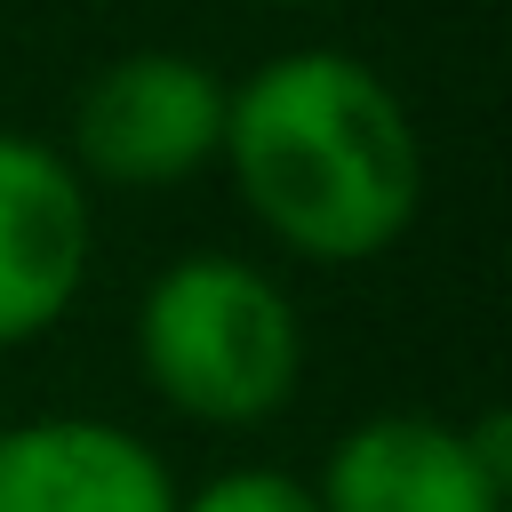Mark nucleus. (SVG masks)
Wrapping results in <instances>:
<instances>
[{
    "mask_svg": "<svg viewBox=\"0 0 512 512\" xmlns=\"http://www.w3.org/2000/svg\"><path fill=\"white\" fill-rule=\"evenodd\" d=\"M240 208L304 264H368L424 208V136L400 88L344 48H280L224 80V144Z\"/></svg>",
    "mask_w": 512,
    "mask_h": 512,
    "instance_id": "1",
    "label": "nucleus"
},
{
    "mask_svg": "<svg viewBox=\"0 0 512 512\" xmlns=\"http://www.w3.org/2000/svg\"><path fill=\"white\" fill-rule=\"evenodd\" d=\"M136 368L160 408L208 432H256L304 384V312L256 256L192 248L136 296Z\"/></svg>",
    "mask_w": 512,
    "mask_h": 512,
    "instance_id": "2",
    "label": "nucleus"
},
{
    "mask_svg": "<svg viewBox=\"0 0 512 512\" xmlns=\"http://www.w3.org/2000/svg\"><path fill=\"white\" fill-rule=\"evenodd\" d=\"M224 144V72L184 48H120L72 96L64 160L80 184L112 192H176L216 168Z\"/></svg>",
    "mask_w": 512,
    "mask_h": 512,
    "instance_id": "3",
    "label": "nucleus"
},
{
    "mask_svg": "<svg viewBox=\"0 0 512 512\" xmlns=\"http://www.w3.org/2000/svg\"><path fill=\"white\" fill-rule=\"evenodd\" d=\"M320 512H504L512 504V448L504 416L448 424L432 408H376L336 432L320 480Z\"/></svg>",
    "mask_w": 512,
    "mask_h": 512,
    "instance_id": "4",
    "label": "nucleus"
},
{
    "mask_svg": "<svg viewBox=\"0 0 512 512\" xmlns=\"http://www.w3.org/2000/svg\"><path fill=\"white\" fill-rule=\"evenodd\" d=\"M96 264V208L56 136L0 128V352L64 328Z\"/></svg>",
    "mask_w": 512,
    "mask_h": 512,
    "instance_id": "5",
    "label": "nucleus"
},
{
    "mask_svg": "<svg viewBox=\"0 0 512 512\" xmlns=\"http://www.w3.org/2000/svg\"><path fill=\"white\" fill-rule=\"evenodd\" d=\"M0 512H176V472L112 416L40 408L0 432Z\"/></svg>",
    "mask_w": 512,
    "mask_h": 512,
    "instance_id": "6",
    "label": "nucleus"
},
{
    "mask_svg": "<svg viewBox=\"0 0 512 512\" xmlns=\"http://www.w3.org/2000/svg\"><path fill=\"white\" fill-rule=\"evenodd\" d=\"M176 512H320V496L288 464H224L200 488H176Z\"/></svg>",
    "mask_w": 512,
    "mask_h": 512,
    "instance_id": "7",
    "label": "nucleus"
},
{
    "mask_svg": "<svg viewBox=\"0 0 512 512\" xmlns=\"http://www.w3.org/2000/svg\"><path fill=\"white\" fill-rule=\"evenodd\" d=\"M264 8H336V0H264Z\"/></svg>",
    "mask_w": 512,
    "mask_h": 512,
    "instance_id": "8",
    "label": "nucleus"
}]
</instances>
